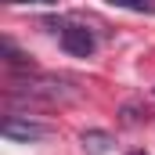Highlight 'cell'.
<instances>
[{"instance_id":"6da1fadb","label":"cell","mask_w":155,"mask_h":155,"mask_svg":"<svg viewBox=\"0 0 155 155\" xmlns=\"http://www.w3.org/2000/svg\"><path fill=\"white\" fill-rule=\"evenodd\" d=\"M61 47L72 58H90L94 54V36H90L87 25H65L61 29Z\"/></svg>"},{"instance_id":"7a4b0ae2","label":"cell","mask_w":155,"mask_h":155,"mask_svg":"<svg viewBox=\"0 0 155 155\" xmlns=\"http://www.w3.org/2000/svg\"><path fill=\"white\" fill-rule=\"evenodd\" d=\"M4 137L7 141H40V137H47V126H40L33 119H22V116H7L4 119Z\"/></svg>"},{"instance_id":"3957f363","label":"cell","mask_w":155,"mask_h":155,"mask_svg":"<svg viewBox=\"0 0 155 155\" xmlns=\"http://www.w3.org/2000/svg\"><path fill=\"white\" fill-rule=\"evenodd\" d=\"M83 152L87 155H108L112 152V134L108 130H83Z\"/></svg>"},{"instance_id":"277c9868","label":"cell","mask_w":155,"mask_h":155,"mask_svg":"<svg viewBox=\"0 0 155 155\" xmlns=\"http://www.w3.org/2000/svg\"><path fill=\"white\" fill-rule=\"evenodd\" d=\"M112 7H126V11H137V15H152L155 0H108Z\"/></svg>"},{"instance_id":"5b68a950","label":"cell","mask_w":155,"mask_h":155,"mask_svg":"<svg viewBox=\"0 0 155 155\" xmlns=\"http://www.w3.org/2000/svg\"><path fill=\"white\" fill-rule=\"evenodd\" d=\"M7 4H58V0H7Z\"/></svg>"},{"instance_id":"8992f818","label":"cell","mask_w":155,"mask_h":155,"mask_svg":"<svg viewBox=\"0 0 155 155\" xmlns=\"http://www.w3.org/2000/svg\"><path fill=\"white\" fill-rule=\"evenodd\" d=\"M126 155H148V152H141V148H137V152H126Z\"/></svg>"}]
</instances>
